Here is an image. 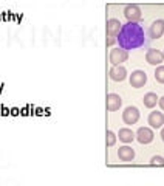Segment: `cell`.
<instances>
[{"label": "cell", "instance_id": "obj_1", "mask_svg": "<svg viewBox=\"0 0 164 186\" xmlns=\"http://www.w3.org/2000/svg\"><path fill=\"white\" fill-rule=\"evenodd\" d=\"M118 44L124 50H133L138 46L144 45V30L138 22H127L121 27V31L118 34Z\"/></svg>", "mask_w": 164, "mask_h": 186}, {"label": "cell", "instance_id": "obj_2", "mask_svg": "<svg viewBox=\"0 0 164 186\" xmlns=\"http://www.w3.org/2000/svg\"><path fill=\"white\" fill-rule=\"evenodd\" d=\"M139 116H141V113H139L138 107H135V105L125 107L123 112V121H124V124H127V126L136 124L139 121Z\"/></svg>", "mask_w": 164, "mask_h": 186}, {"label": "cell", "instance_id": "obj_3", "mask_svg": "<svg viewBox=\"0 0 164 186\" xmlns=\"http://www.w3.org/2000/svg\"><path fill=\"white\" fill-rule=\"evenodd\" d=\"M128 59V51L124 50L121 46L118 48H112L110 50V54H109V61L112 65H121L123 62H125Z\"/></svg>", "mask_w": 164, "mask_h": 186}, {"label": "cell", "instance_id": "obj_4", "mask_svg": "<svg viewBox=\"0 0 164 186\" xmlns=\"http://www.w3.org/2000/svg\"><path fill=\"white\" fill-rule=\"evenodd\" d=\"M128 82H130V87L133 89H141L146 86L147 82V73L144 70H135L132 71V75L128 76Z\"/></svg>", "mask_w": 164, "mask_h": 186}, {"label": "cell", "instance_id": "obj_5", "mask_svg": "<svg viewBox=\"0 0 164 186\" xmlns=\"http://www.w3.org/2000/svg\"><path fill=\"white\" fill-rule=\"evenodd\" d=\"M135 138L138 140L139 144H150L155 138V134H153L152 127H139L135 134Z\"/></svg>", "mask_w": 164, "mask_h": 186}, {"label": "cell", "instance_id": "obj_6", "mask_svg": "<svg viewBox=\"0 0 164 186\" xmlns=\"http://www.w3.org/2000/svg\"><path fill=\"white\" fill-rule=\"evenodd\" d=\"M124 16L127 22H139L142 19V12L138 5H127L124 8Z\"/></svg>", "mask_w": 164, "mask_h": 186}, {"label": "cell", "instance_id": "obj_7", "mask_svg": "<svg viewBox=\"0 0 164 186\" xmlns=\"http://www.w3.org/2000/svg\"><path fill=\"white\" fill-rule=\"evenodd\" d=\"M146 61H147V64H150V65H161L164 62V56H163V51H160V50H157V48H149L147 51H146Z\"/></svg>", "mask_w": 164, "mask_h": 186}, {"label": "cell", "instance_id": "obj_8", "mask_svg": "<svg viewBox=\"0 0 164 186\" xmlns=\"http://www.w3.org/2000/svg\"><path fill=\"white\" fill-rule=\"evenodd\" d=\"M147 124L152 129H161L164 126V113L163 112H158V110L150 112L149 116H147Z\"/></svg>", "mask_w": 164, "mask_h": 186}, {"label": "cell", "instance_id": "obj_9", "mask_svg": "<svg viewBox=\"0 0 164 186\" xmlns=\"http://www.w3.org/2000/svg\"><path fill=\"white\" fill-rule=\"evenodd\" d=\"M109 76L115 82H123L124 79L127 78V68L124 67L123 64L121 65H112V68L109 71Z\"/></svg>", "mask_w": 164, "mask_h": 186}, {"label": "cell", "instance_id": "obj_10", "mask_svg": "<svg viewBox=\"0 0 164 186\" xmlns=\"http://www.w3.org/2000/svg\"><path fill=\"white\" fill-rule=\"evenodd\" d=\"M149 36L150 39H160L164 36V19H157L152 22L149 28Z\"/></svg>", "mask_w": 164, "mask_h": 186}, {"label": "cell", "instance_id": "obj_11", "mask_svg": "<svg viewBox=\"0 0 164 186\" xmlns=\"http://www.w3.org/2000/svg\"><path fill=\"white\" fill-rule=\"evenodd\" d=\"M123 105V98L118 93H109L107 95V110L109 112H116Z\"/></svg>", "mask_w": 164, "mask_h": 186}, {"label": "cell", "instance_id": "obj_12", "mask_svg": "<svg viewBox=\"0 0 164 186\" xmlns=\"http://www.w3.org/2000/svg\"><path fill=\"white\" fill-rule=\"evenodd\" d=\"M118 158L124 163H130L135 158V149L130 146H121L118 149Z\"/></svg>", "mask_w": 164, "mask_h": 186}, {"label": "cell", "instance_id": "obj_13", "mask_svg": "<svg viewBox=\"0 0 164 186\" xmlns=\"http://www.w3.org/2000/svg\"><path fill=\"white\" fill-rule=\"evenodd\" d=\"M121 27L123 23L118 19H107V27H105L107 36H118L121 31Z\"/></svg>", "mask_w": 164, "mask_h": 186}, {"label": "cell", "instance_id": "obj_14", "mask_svg": "<svg viewBox=\"0 0 164 186\" xmlns=\"http://www.w3.org/2000/svg\"><path fill=\"white\" fill-rule=\"evenodd\" d=\"M116 137L119 138V141L128 144V143H132L135 140V132L132 129H128V127H123V129H119V132H118Z\"/></svg>", "mask_w": 164, "mask_h": 186}, {"label": "cell", "instance_id": "obj_15", "mask_svg": "<svg viewBox=\"0 0 164 186\" xmlns=\"http://www.w3.org/2000/svg\"><path fill=\"white\" fill-rule=\"evenodd\" d=\"M142 104H144V107H147V109L157 107V104H158V96H157V93H153V92L146 93V95L142 96Z\"/></svg>", "mask_w": 164, "mask_h": 186}, {"label": "cell", "instance_id": "obj_16", "mask_svg": "<svg viewBox=\"0 0 164 186\" xmlns=\"http://www.w3.org/2000/svg\"><path fill=\"white\" fill-rule=\"evenodd\" d=\"M116 134L113 132V130H107V140H105V144H107V147H113L115 144H116Z\"/></svg>", "mask_w": 164, "mask_h": 186}, {"label": "cell", "instance_id": "obj_17", "mask_svg": "<svg viewBox=\"0 0 164 186\" xmlns=\"http://www.w3.org/2000/svg\"><path fill=\"white\" fill-rule=\"evenodd\" d=\"M155 81L164 84V65H157V70H155Z\"/></svg>", "mask_w": 164, "mask_h": 186}, {"label": "cell", "instance_id": "obj_18", "mask_svg": "<svg viewBox=\"0 0 164 186\" xmlns=\"http://www.w3.org/2000/svg\"><path fill=\"white\" fill-rule=\"evenodd\" d=\"M150 164L152 166H164V158L161 155H153L150 158Z\"/></svg>", "mask_w": 164, "mask_h": 186}, {"label": "cell", "instance_id": "obj_19", "mask_svg": "<svg viewBox=\"0 0 164 186\" xmlns=\"http://www.w3.org/2000/svg\"><path fill=\"white\" fill-rule=\"evenodd\" d=\"M118 42V39H116V36H107V46H112L115 45Z\"/></svg>", "mask_w": 164, "mask_h": 186}, {"label": "cell", "instance_id": "obj_20", "mask_svg": "<svg viewBox=\"0 0 164 186\" xmlns=\"http://www.w3.org/2000/svg\"><path fill=\"white\" fill-rule=\"evenodd\" d=\"M158 105H160V109H161V110H164V96L158 98Z\"/></svg>", "mask_w": 164, "mask_h": 186}, {"label": "cell", "instance_id": "obj_21", "mask_svg": "<svg viewBox=\"0 0 164 186\" xmlns=\"http://www.w3.org/2000/svg\"><path fill=\"white\" fill-rule=\"evenodd\" d=\"M11 113H12V115H19V109H16V107L11 109Z\"/></svg>", "mask_w": 164, "mask_h": 186}, {"label": "cell", "instance_id": "obj_22", "mask_svg": "<svg viewBox=\"0 0 164 186\" xmlns=\"http://www.w3.org/2000/svg\"><path fill=\"white\" fill-rule=\"evenodd\" d=\"M161 140H163V141H164V126H163V127H161Z\"/></svg>", "mask_w": 164, "mask_h": 186}, {"label": "cell", "instance_id": "obj_23", "mask_svg": "<svg viewBox=\"0 0 164 186\" xmlns=\"http://www.w3.org/2000/svg\"><path fill=\"white\" fill-rule=\"evenodd\" d=\"M163 56H164V50H163Z\"/></svg>", "mask_w": 164, "mask_h": 186}]
</instances>
